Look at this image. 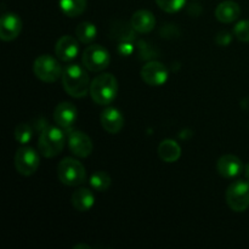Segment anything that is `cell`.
<instances>
[{"instance_id":"cell-1","label":"cell","mask_w":249,"mask_h":249,"mask_svg":"<svg viewBox=\"0 0 249 249\" xmlns=\"http://www.w3.org/2000/svg\"><path fill=\"white\" fill-rule=\"evenodd\" d=\"M62 84L66 92L75 99L87 96L90 92V78L87 71L77 63H71L63 70Z\"/></svg>"},{"instance_id":"cell-2","label":"cell","mask_w":249,"mask_h":249,"mask_svg":"<svg viewBox=\"0 0 249 249\" xmlns=\"http://www.w3.org/2000/svg\"><path fill=\"white\" fill-rule=\"evenodd\" d=\"M118 92V82L117 78L111 73H102L90 84V96L97 105H109L117 96Z\"/></svg>"},{"instance_id":"cell-3","label":"cell","mask_w":249,"mask_h":249,"mask_svg":"<svg viewBox=\"0 0 249 249\" xmlns=\"http://www.w3.org/2000/svg\"><path fill=\"white\" fill-rule=\"evenodd\" d=\"M66 145L65 131L57 126H45L38 140V148L45 158H53L60 155Z\"/></svg>"},{"instance_id":"cell-4","label":"cell","mask_w":249,"mask_h":249,"mask_svg":"<svg viewBox=\"0 0 249 249\" xmlns=\"http://www.w3.org/2000/svg\"><path fill=\"white\" fill-rule=\"evenodd\" d=\"M57 177L63 185L79 186L87 181V170L79 160L67 157L58 163Z\"/></svg>"},{"instance_id":"cell-5","label":"cell","mask_w":249,"mask_h":249,"mask_svg":"<svg viewBox=\"0 0 249 249\" xmlns=\"http://www.w3.org/2000/svg\"><path fill=\"white\" fill-rule=\"evenodd\" d=\"M226 203L231 211L242 213L249 207V182L245 180L233 181L225 194Z\"/></svg>"},{"instance_id":"cell-6","label":"cell","mask_w":249,"mask_h":249,"mask_svg":"<svg viewBox=\"0 0 249 249\" xmlns=\"http://www.w3.org/2000/svg\"><path fill=\"white\" fill-rule=\"evenodd\" d=\"M33 72L38 79L45 83H53L62 77L63 70L58 61L50 55H41L36 58Z\"/></svg>"},{"instance_id":"cell-7","label":"cell","mask_w":249,"mask_h":249,"mask_svg":"<svg viewBox=\"0 0 249 249\" xmlns=\"http://www.w3.org/2000/svg\"><path fill=\"white\" fill-rule=\"evenodd\" d=\"M109 53L107 49L102 45L95 44V45L88 46L83 53V65L90 72H101L106 70L109 65Z\"/></svg>"},{"instance_id":"cell-8","label":"cell","mask_w":249,"mask_h":249,"mask_svg":"<svg viewBox=\"0 0 249 249\" xmlns=\"http://www.w3.org/2000/svg\"><path fill=\"white\" fill-rule=\"evenodd\" d=\"M39 164H40L39 155L34 148L23 146L17 150L15 156V167L18 174L23 177H31L36 172Z\"/></svg>"},{"instance_id":"cell-9","label":"cell","mask_w":249,"mask_h":249,"mask_svg":"<svg viewBox=\"0 0 249 249\" xmlns=\"http://www.w3.org/2000/svg\"><path fill=\"white\" fill-rule=\"evenodd\" d=\"M68 147L71 152L79 158H87L92 152V141L90 136L80 130H73L72 128L67 129Z\"/></svg>"},{"instance_id":"cell-10","label":"cell","mask_w":249,"mask_h":249,"mask_svg":"<svg viewBox=\"0 0 249 249\" xmlns=\"http://www.w3.org/2000/svg\"><path fill=\"white\" fill-rule=\"evenodd\" d=\"M168 77H169L168 68L158 61H151L141 68V78L146 84L151 87H160L165 84Z\"/></svg>"},{"instance_id":"cell-11","label":"cell","mask_w":249,"mask_h":249,"mask_svg":"<svg viewBox=\"0 0 249 249\" xmlns=\"http://www.w3.org/2000/svg\"><path fill=\"white\" fill-rule=\"evenodd\" d=\"M22 31V21L19 16L12 12L4 14L0 18V39L12 41L19 36Z\"/></svg>"},{"instance_id":"cell-12","label":"cell","mask_w":249,"mask_h":249,"mask_svg":"<svg viewBox=\"0 0 249 249\" xmlns=\"http://www.w3.org/2000/svg\"><path fill=\"white\" fill-rule=\"evenodd\" d=\"M78 118V109L72 102H61L53 111V121L62 129L67 130L73 126Z\"/></svg>"},{"instance_id":"cell-13","label":"cell","mask_w":249,"mask_h":249,"mask_svg":"<svg viewBox=\"0 0 249 249\" xmlns=\"http://www.w3.org/2000/svg\"><path fill=\"white\" fill-rule=\"evenodd\" d=\"M245 169L242 160L235 155H224L216 162V170L221 177L226 178V179H231L241 173Z\"/></svg>"},{"instance_id":"cell-14","label":"cell","mask_w":249,"mask_h":249,"mask_svg":"<svg viewBox=\"0 0 249 249\" xmlns=\"http://www.w3.org/2000/svg\"><path fill=\"white\" fill-rule=\"evenodd\" d=\"M78 53H79L78 39L73 38V36H63L56 43L55 53L60 61H63V62L72 61L73 58L77 57Z\"/></svg>"},{"instance_id":"cell-15","label":"cell","mask_w":249,"mask_h":249,"mask_svg":"<svg viewBox=\"0 0 249 249\" xmlns=\"http://www.w3.org/2000/svg\"><path fill=\"white\" fill-rule=\"evenodd\" d=\"M101 125L107 133L118 134L124 125V117L121 111L114 107H107L100 116Z\"/></svg>"},{"instance_id":"cell-16","label":"cell","mask_w":249,"mask_h":249,"mask_svg":"<svg viewBox=\"0 0 249 249\" xmlns=\"http://www.w3.org/2000/svg\"><path fill=\"white\" fill-rule=\"evenodd\" d=\"M131 28L140 34L150 33L156 27V17L148 10H138L130 19Z\"/></svg>"},{"instance_id":"cell-17","label":"cell","mask_w":249,"mask_h":249,"mask_svg":"<svg viewBox=\"0 0 249 249\" xmlns=\"http://www.w3.org/2000/svg\"><path fill=\"white\" fill-rule=\"evenodd\" d=\"M241 15V7L233 0H225L220 2L215 9V17L221 23H232L238 19Z\"/></svg>"},{"instance_id":"cell-18","label":"cell","mask_w":249,"mask_h":249,"mask_svg":"<svg viewBox=\"0 0 249 249\" xmlns=\"http://www.w3.org/2000/svg\"><path fill=\"white\" fill-rule=\"evenodd\" d=\"M158 156L163 162L174 163L181 157V147L177 141L172 139H165L158 146Z\"/></svg>"},{"instance_id":"cell-19","label":"cell","mask_w":249,"mask_h":249,"mask_svg":"<svg viewBox=\"0 0 249 249\" xmlns=\"http://www.w3.org/2000/svg\"><path fill=\"white\" fill-rule=\"evenodd\" d=\"M95 203V197L91 190L80 187L75 190L72 195V204L75 211L88 212L92 208Z\"/></svg>"},{"instance_id":"cell-20","label":"cell","mask_w":249,"mask_h":249,"mask_svg":"<svg viewBox=\"0 0 249 249\" xmlns=\"http://www.w3.org/2000/svg\"><path fill=\"white\" fill-rule=\"evenodd\" d=\"M58 4L66 16L78 17L87 10L88 0H60Z\"/></svg>"},{"instance_id":"cell-21","label":"cell","mask_w":249,"mask_h":249,"mask_svg":"<svg viewBox=\"0 0 249 249\" xmlns=\"http://www.w3.org/2000/svg\"><path fill=\"white\" fill-rule=\"evenodd\" d=\"M97 29L95 27L94 23L91 22H82V23L78 24V27L75 28V36L77 39L83 44H90L95 38H96Z\"/></svg>"},{"instance_id":"cell-22","label":"cell","mask_w":249,"mask_h":249,"mask_svg":"<svg viewBox=\"0 0 249 249\" xmlns=\"http://www.w3.org/2000/svg\"><path fill=\"white\" fill-rule=\"evenodd\" d=\"M90 185L95 191H107L111 186V177H109L108 173L104 172V170L95 172L90 177Z\"/></svg>"},{"instance_id":"cell-23","label":"cell","mask_w":249,"mask_h":249,"mask_svg":"<svg viewBox=\"0 0 249 249\" xmlns=\"http://www.w3.org/2000/svg\"><path fill=\"white\" fill-rule=\"evenodd\" d=\"M33 136V129L31 124L28 123H19L15 129V139L21 145H26L32 140Z\"/></svg>"},{"instance_id":"cell-24","label":"cell","mask_w":249,"mask_h":249,"mask_svg":"<svg viewBox=\"0 0 249 249\" xmlns=\"http://www.w3.org/2000/svg\"><path fill=\"white\" fill-rule=\"evenodd\" d=\"M156 4L163 11L168 14H175L185 6L186 0H156Z\"/></svg>"},{"instance_id":"cell-25","label":"cell","mask_w":249,"mask_h":249,"mask_svg":"<svg viewBox=\"0 0 249 249\" xmlns=\"http://www.w3.org/2000/svg\"><path fill=\"white\" fill-rule=\"evenodd\" d=\"M233 34L242 43H249V19L238 22L233 28Z\"/></svg>"},{"instance_id":"cell-26","label":"cell","mask_w":249,"mask_h":249,"mask_svg":"<svg viewBox=\"0 0 249 249\" xmlns=\"http://www.w3.org/2000/svg\"><path fill=\"white\" fill-rule=\"evenodd\" d=\"M232 41V36L228 31H220L215 36V43L219 46H228Z\"/></svg>"},{"instance_id":"cell-27","label":"cell","mask_w":249,"mask_h":249,"mask_svg":"<svg viewBox=\"0 0 249 249\" xmlns=\"http://www.w3.org/2000/svg\"><path fill=\"white\" fill-rule=\"evenodd\" d=\"M133 50H134L133 45H131L130 43H128V41H125V43H122L118 45L119 53L123 56H129L131 53H133Z\"/></svg>"},{"instance_id":"cell-28","label":"cell","mask_w":249,"mask_h":249,"mask_svg":"<svg viewBox=\"0 0 249 249\" xmlns=\"http://www.w3.org/2000/svg\"><path fill=\"white\" fill-rule=\"evenodd\" d=\"M245 175H246V179H247V181L249 182V163L245 165Z\"/></svg>"},{"instance_id":"cell-29","label":"cell","mask_w":249,"mask_h":249,"mask_svg":"<svg viewBox=\"0 0 249 249\" xmlns=\"http://www.w3.org/2000/svg\"><path fill=\"white\" fill-rule=\"evenodd\" d=\"M80 248H90V246H88V245H77V246H74V249H80Z\"/></svg>"}]
</instances>
